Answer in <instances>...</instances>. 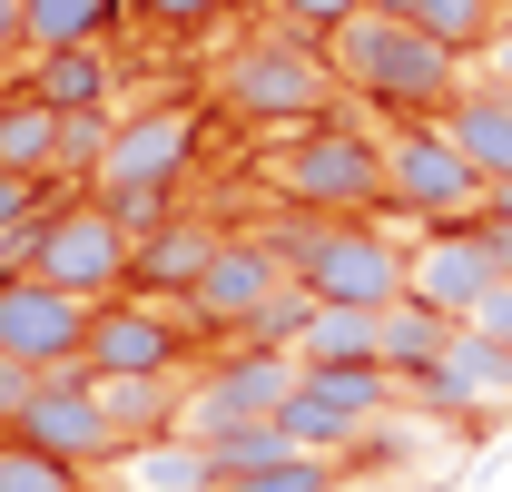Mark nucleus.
<instances>
[{"label":"nucleus","instance_id":"1","mask_svg":"<svg viewBox=\"0 0 512 492\" xmlns=\"http://www.w3.org/2000/svg\"><path fill=\"white\" fill-rule=\"evenodd\" d=\"M335 79L365 99V109H394V119H444V99L473 79L463 50H444L424 20H394V10H355L335 40H325Z\"/></svg>","mask_w":512,"mask_h":492},{"label":"nucleus","instance_id":"2","mask_svg":"<svg viewBox=\"0 0 512 492\" xmlns=\"http://www.w3.org/2000/svg\"><path fill=\"white\" fill-rule=\"evenodd\" d=\"M266 246L286 256V276L316 296V306H394L404 296V237H394V207L384 217H316V207H286Z\"/></svg>","mask_w":512,"mask_h":492},{"label":"nucleus","instance_id":"3","mask_svg":"<svg viewBox=\"0 0 512 492\" xmlns=\"http://www.w3.org/2000/svg\"><path fill=\"white\" fill-rule=\"evenodd\" d=\"M266 187L316 217H384V128H365L335 99L325 119L286 128V148L266 158Z\"/></svg>","mask_w":512,"mask_h":492},{"label":"nucleus","instance_id":"4","mask_svg":"<svg viewBox=\"0 0 512 492\" xmlns=\"http://www.w3.org/2000/svg\"><path fill=\"white\" fill-rule=\"evenodd\" d=\"M217 99H227V119H247V128H306V119H325L345 99V79L325 60V40H306V30L276 20V30H256L247 50H227Z\"/></svg>","mask_w":512,"mask_h":492},{"label":"nucleus","instance_id":"5","mask_svg":"<svg viewBox=\"0 0 512 492\" xmlns=\"http://www.w3.org/2000/svg\"><path fill=\"white\" fill-rule=\"evenodd\" d=\"M296 345H256V335H237L227 355H207V365L178 384V424L168 433H188V443H217V433H237V424H266L286 394H296Z\"/></svg>","mask_w":512,"mask_h":492},{"label":"nucleus","instance_id":"6","mask_svg":"<svg viewBox=\"0 0 512 492\" xmlns=\"http://www.w3.org/2000/svg\"><path fill=\"white\" fill-rule=\"evenodd\" d=\"M483 197H493V178L444 138V119L384 128V207H394V217H414V227H463V217H483Z\"/></svg>","mask_w":512,"mask_h":492},{"label":"nucleus","instance_id":"7","mask_svg":"<svg viewBox=\"0 0 512 492\" xmlns=\"http://www.w3.org/2000/svg\"><path fill=\"white\" fill-rule=\"evenodd\" d=\"M128 227L119 207L89 187V197H60L50 217H40V256H30V276H50V286H69V296H89V306H109V296H128Z\"/></svg>","mask_w":512,"mask_h":492},{"label":"nucleus","instance_id":"8","mask_svg":"<svg viewBox=\"0 0 512 492\" xmlns=\"http://www.w3.org/2000/svg\"><path fill=\"white\" fill-rule=\"evenodd\" d=\"M20 443H40V453H60V463H119L128 443L119 424H109V404H99V384H89V355H60V365H40V384H30V404H20Z\"/></svg>","mask_w":512,"mask_h":492},{"label":"nucleus","instance_id":"9","mask_svg":"<svg viewBox=\"0 0 512 492\" xmlns=\"http://www.w3.org/2000/svg\"><path fill=\"white\" fill-rule=\"evenodd\" d=\"M79 355H89V374H178L188 365V306L128 286V296H109V306H89Z\"/></svg>","mask_w":512,"mask_h":492},{"label":"nucleus","instance_id":"10","mask_svg":"<svg viewBox=\"0 0 512 492\" xmlns=\"http://www.w3.org/2000/svg\"><path fill=\"white\" fill-rule=\"evenodd\" d=\"M276 296H286V256L266 237H217V256L197 266V286L178 306H188V325H207V335H247Z\"/></svg>","mask_w":512,"mask_h":492},{"label":"nucleus","instance_id":"11","mask_svg":"<svg viewBox=\"0 0 512 492\" xmlns=\"http://www.w3.org/2000/svg\"><path fill=\"white\" fill-rule=\"evenodd\" d=\"M493 286H503V266H493V246H483V217H463V227H414V246H404V296H424L434 315L463 325Z\"/></svg>","mask_w":512,"mask_h":492},{"label":"nucleus","instance_id":"12","mask_svg":"<svg viewBox=\"0 0 512 492\" xmlns=\"http://www.w3.org/2000/svg\"><path fill=\"white\" fill-rule=\"evenodd\" d=\"M197 168V109H138V119H109V158H99V187H178Z\"/></svg>","mask_w":512,"mask_h":492},{"label":"nucleus","instance_id":"13","mask_svg":"<svg viewBox=\"0 0 512 492\" xmlns=\"http://www.w3.org/2000/svg\"><path fill=\"white\" fill-rule=\"evenodd\" d=\"M89 335V296H69L50 276H0V355L20 365H60Z\"/></svg>","mask_w":512,"mask_h":492},{"label":"nucleus","instance_id":"14","mask_svg":"<svg viewBox=\"0 0 512 492\" xmlns=\"http://www.w3.org/2000/svg\"><path fill=\"white\" fill-rule=\"evenodd\" d=\"M404 394H414L424 414H493V404H512V355L483 335V325H453L444 365H424Z\"/></svg>","mask_w":512,"mask_h":492},{"label":"nucleus","instance_id":"15","mask_svg":"<svg viewBox=\"0 0 512 492\" xmlns=\"http://www.w3.org/2000/svg\"><path fill=\"white\" fill-rule=\"evenodd\" d=\"M217 237H227V227H207V217H188V207H168L158 227H138V246H128V286L178 306V296L197 286V266L217 256Z\"/></svg>","mask_w":512,"mask_h":492},{"label":"nucleus","instance_id":"16","mask_svg":"<svg viewBox=\"0 0 512 492\" xmlns=\"http://www.w3.org/2000/svg\"><path fill=\"white\" fill-rule=\"evenodd\" d=\"M444 138L473 158V168H483V178H512V89L473 69V79L444 99Z\"/></svg>","mask_w":512,"mask_h":492},{"label":"nucleus","instance_id":"17","mask_svg":"<svg viewBox=\"0 0 512 492\" xmlns=\"http://www.w3.org/2000/svg\"><path fill=\"white\" fill-rule=\"evenodd\" d=\"M30 99H50L60 119L119 109V50H99V40H79V50H30Z\"/></svg>","mask_w":512,"mask_h":492},{"label":"nucleus","instance_id":"18","mask_svg":"<svg viewBox=\"0 0 512 492\" xmlns=\"http://www.w3.org/2000/svg\"><path fill=\"white\" fill-rule=\"evenodd\" d=\"M119 492H217V453L188 433H148L119 453Z\"/></svg>","mask_w":512,"mask_h":492},{"label":"nucleus","instance_id":"19","mask_svg":"<svg viewBox=\"0 0 512 492\" xmlns=\"http://www.w3.org/2000/svg\"><path fill=\"white\" fill-rule=\"evenodd\" d=\"M384 306H316L296 335V365H384Z\"/></svg>","mask_w":512,"mask_h":492},{"label":"nucleus","instance_id":"20","mask_svg":"<svg viewBox=\"0 0 512 492\" xmlns=\"http://www.w3.org/2000/svg\"><path fill=\"white\" fill-rule=\"evenodd\" d=\"M89 384H99V404H109L119 443H148V433L178 424V384H188V374H89Z\"/></svg>","mask_w":512,"mask_h":492},{"label":"nucleus","instance_id":"21","mask_svg":"<svg viewBox=\"0 0 512 492\" xmlns=\"http://www.w3.org/2000/svg\"><path fill=\"white\" fill-rule=\"evenodd\" d=\"M375 325H384V374H394V384H414L424 365H444V345H453V315H434L424 296H394Z\"/></svg>","mask_w":512,"mask_h":492},{"label":"nucleus","instance_id":"22","mask_svg":"<svg viewBox=\"0 0 512 492\" xmlns=\"http://www.w3.org/2000/svg\"><path fill=\"white\" fill-rule=\"evenodd\" d=\"M0 168H20V178H60V109L50 99H10L0 109Z\"/></svg>","mask_w":512,"mask_h":492},{"label":"nucleus","instance_id":"23","mask_svg":"<svg viewBox=\"0 0 512 492\" xmlns=\"http://www.w3.org/2000/svg\"><path fill=\"white\" fill-rule=\"evenodd\" d=\"M119 20H128V0H20L30 50H79V40H109Z\"/></svg>","mask_w":512,"mask_h":492},{"label":"nucleus","instance_id":"24","mask_svg":"<svg viewBox=\"0 0 512 492\" xmlns=\"http://www.w3.org/2000/svg\"><path fill=\"white\" fill-rule=\"evenodd\" d=\"M217 492H345V463L335 453H276V463H247Z\"/></svg>","mask_w":512,"mask_h":492},{"label":"nucleus","instance_id":"25","mask_svg":"<svg viewBox=\"0 0 512 492\" xmlns=\"http://www.w3.org/2000/svg\"><path fill=\"white\" fill-rule=\"evenodd\" d=\"M503 10L512 0H414V20H424L444 50H463V60H483V40L503 30Z\"/></svg>","mask_w":512,"mask_h":492},{"label":"nucleus","instance_id":"26","mask_svg":"<svg viewBox=\"0 0 512 492\" xmlns=\"http://www.w3.org/2000/svg\"><path fill=\"white\" fill-rule=\"evenodd\" d=\"M0 492H79V463L20 443V433H0Z\"/></svg>","mask_w":512,"mask_h":492},{"label":"nucleus","instance_id":"27","mask_svg":"<svg viewBox=\"0 0 512 492\" xmlns=\"http://www.w3.org/2000/svg\"><path fill=\"white\" fill-rule=\"evenodd\" d=\"M128 10H138L148 30H178V40H197V30H217L237 0H128Z\"/></svg>","mask_w":512,"mask_h":492},{"label":"nucleus","instance_id":"28","mask_svg":"<svg viewBox=\"0 0 512 492\" xmlns=\"http://www.w3.org/2000/svg\"><path fill=\"white\" fill-rule=\"evenodd\" d=\"M266 10H276L286 30H306V40H335V30H345L365 0H266Z\"/></svg>","mask_w":512,"mask_h":492},{"label":"nucleus","instance_id":"29","mask_svg":"<svg viewBox=\"0 0 512 492\" xmlns=\"http://www.w3.org/2000/svg\"><path fill=\"white\" fill-rule=\"evenodd\" d=\"M50 197H60V178H20V168H0V237H10L20 217H40Z\"/></svg>","mask_w":512,"mask_h":492},{"label":"nucleus","instance_id":"30","mask_svg":"<svg viewBox=\"0 0 512 492\" xmlns=\"http://www.w3.org/2000/svg\"><path fill=\"white\" fill-rule=\"evenodd\" d=\"M99 197L119 207V227H128V237H138V227H158V217L178 207V187H99Z\"/></svg>","mask_w":512,"mask_h":492},{"label":"nucleus","instance_id":"31","mask_svg":"<svg viewBox=\"0 0 512 492\" xmlns=\"http://www.w3.org/2000/svg\"><path fill=\"white\" fill-rule=\"evenodd\" d=\"M30 384H40V365H20V355H0V433L20 424V404H30Z\"/></svg>","mask_w":512,"mask_h":492},{"label":"nucleus","instance_id":"32","mask_svg":"<svg viewBox=\"0 0 512 492\" xmlns=\"http://www.w3.org/2000/svg\"><path fill=\"white\" fill-rule=\"evenodd\" d=\"M463 325H483V335H493V345L512 355V276H503V286H493V296H483L473 315H463Z\"/></svg>","mask_w":512,"mask_h":492},{"label":"nucleus","instance_id":"33","mask_svg":"<svg viewBox=\"0 0 512 492\" xmlns=\"http://www.w3.org/2000/svg\"><path fill=\"white\" fill-rule=\"evenodd\" d=\"M30 60V30H20V0H0V69Z\"/></svg>","mask_w":512,"mask_h":492},{"label":"nucleus","instance_id":"34","mask_svg":"<svg viewBox=\"0 0 512 492\" xmlns=\"http://www.w3.org/2000/svg\"><path fill=\"white\" fill-rule=\"evenodd\" d=\"M483 217H512V178H493V197H483Z\"/></svg>","mask_w":512,"mask_h":492},{"label":"nucleus","instance_id":"35","mask_svg":"<svg viewBox=\"0 0 512 492\" xmlns=\"http://www.w3.org/2000/svg\"><path fill=\"white\" fill-rule=\"evenodd\" d=\"M365 10H394V20H414V0H365Z\"/></svg>","mask_w":512,"mask_h":492},{"label":"nucleus","instance_id":"36","mask_svg":"<svg viewBox=\"0 0 512 492\" xmlns=\"http://www.w3.org/2000/svg\"><path fill=\"white\" fill-rule=\"evenodd\" d=\"M503 20H512V10H503Z\"/></svg>","mask_w":512,"mask_h":492}]
</instances>
